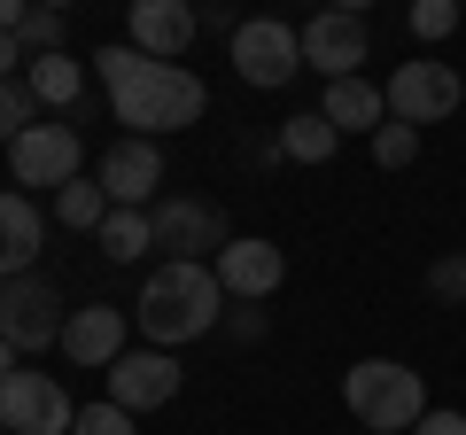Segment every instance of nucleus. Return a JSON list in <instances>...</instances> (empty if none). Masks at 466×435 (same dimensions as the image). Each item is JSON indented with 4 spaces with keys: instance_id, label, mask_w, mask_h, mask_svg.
Returning a JSON list of instances; mask_svg holds the SVG:
<instances>
[{
    "instance_id": "1",
    "label": "nucleus",
    "mask_w": 466,
    "mask_h": 435,
    "mask_svg": "<svg viewBox=\"0 0 466 435\" xmlns=\"http://www.w3.org/2000/svg\"><path fill=\"white\" fill-rule=\"evenodd\" d=\"M226 288H218L210 265H195V257H164V265L140 280V335L156 342V350H179V342H202L226 319Z\"/></svg>"
},
{
    "instance_id": "2",
    "label": "nucleus",
    "mask_w": 466,
    "mask_h": 435,
    "mask_svg": "<svg viewBox=\"0 0 466 435\" xmlns=\"http://www.w3.org/2000/svg\"><path fill=\"white\" fill-rule=\"evenodd\" d=\"M202 109H210V86L195 78L187 63H140L133 78L109 94V117L125 125L133 140H164V133H187V125H202Z\"/></svg>"
},
{
    "instance_id": "3",
    "label": "nucleus",
    "mask_w": 466,
    "mask_h": 435,
    "mask_svg": "<svg viewBox=\"0 0 466 435\" xmlns=\"http://www.w3.org/2000/svg\"><path fill=\"white\" fill-rule=\"evenodd\" d=\"M342 404L358 428L373 435H412L420 412H428V381H420L404 358H358V366L342 373Z\"/></svg>"
},
{
    "instance_id": "4",
    "label": "nucleus",
    "mask_w": 466,
    "mask_h": 435,
    "mask_svg": "<svg viewBox=\"0 0 466 435\" xmlns=\"http://www.w3.org/2000/svg\"><path fill=\"white\" fill-rule=\"evenodd\" d=\"M233 78L241 86H288L303 70V24H288V16H241L233 24Z\"/></svg>"
},
{
    "instance_id": "5",
    "label": "nucleus",
    "mask_w": 466,
    "mask_h": 435,
    "mask_svg": "<svg viewBox=\"0 0 466 435\" xmlns=\"http://www.w3.org/2000/svg\"><path fill=\"white\" fill-rule=\"evenodd\" d=\"M63 288L39 280V272H16L0 280V342H16V358L32 350H63Z\"/></svg>"
},
{
    "instance_id": "6",
    "label": "nucleus",
    "mask_w": 466,
    "mask_h": 435,
    "mask_svg": "<svg viewBox=\"0 0 466 435\" xmlns=\"http://www.w3.org/2000/svg\"><path fill=\"white\" fill-rule=\"evenodd\" d=\"M148 226H156V249H164V257H195V265L233 241L226 202H202V195H156L148 202Z\"/></svg>"
},
{
    "instance_id": "7",
    "label": "nucleus",
    "mask_w": 466,
    "mask_h": 435,
    "mask_svg": "<svg viewBox=\"0 0 466 435\" xmlns=\"http://www.w3.org/2000/svg\"><path fill=\"white\" fill-rule=\"evenodd\" d=\"M459 101H466V78L451 63H435V55L389 70V117H404V125H443V117H459Z\"/></svg>"
},
{
    "instance_id": "8",
    "label": "nucleus",
    "mask_w": 466,
    "mask_h": 435,
    "mask_svg": "<svg viewBox=\"0 0 466 435\" xmlns=\"http://www.w3.org/2000/svg\"><path fill=\"white\" fill-rule=\"evenodd\" d=\"M70 420H78V404L55 373H8L0 381V428L8 435H70Z\"/></svg>"
},
{
    "instance_id": "9",
    "label": "nucleus",
    "mask_w": 466,
    "mask_h": 435,
    "mask_svg": "<svg viewBox=\"0 0 466 435\" xmlns=\"http://www.w3.org/2000/svg\"><path fill=\"white\" fill-rule=\"evenodd\" d=\"M8 171H16V187H70L78 179V117L70 125H24L16 140H8Z\"/></svg>"
},
{
    "instance_id": "10",
    "label": "nucleus",
    "mask_w": 466,
    "mask_h": 435,
    "mask_svg": "<svg viewBox=\"0 0 466 435\" xmlns=\"http://www.w3.org/2000/svg\"><path fill=\"white\" fill-rule=\"evenodd\" d=\"M210 272H218V288H226L233 303H265V296H280V280H288V249L265 241V234H233L226 249L210 257Z\"/></svg>"
},
{
    "instance_id": "11",
    "label": "nucleus",
    "mask_w": 466,
    "mask_h": 435,
    "mask_svg": "<svg viewBox=\"0 0 466 435\" xmlns=\"http://www.w3.org/2000/svg\"><path fill=\"white\" fill-rule=\"evenodd\" d=\"M179 389H187V366L171 350H156V342L148 350H125L109 366V404H125V412H164Z\"/></svg>"
},
{
    "instance_id": "12",
    "label": "nucleus",
    "mask_w": 466,
    "mask_h": 435,
    "mask_svg": "<svg viewBox=\"0 0 466 435\" xmlns=\"http://www.w3.org/2000/svg\"><path fill=\"white\" fill-rule=\"evenodd\" d=\"M125 335H133V311H125V303H78V311L63 319V358L70 366H101L109 373L116 358L133 350Z\"/></svg>"
},
{
    "instance_id": "13",
    "label": "nucleus",
    "mask_w": 466,
    "mask_h": 435,
    "mask_svg": "<svg viewBox=\"0 0 466 435\" xmlns=\"http://www.w3.org/2000/svg\"><path fill=\"white\" fill-rule=\"evenodd\" d=\"M195 32H202L195 0H133V8H125V39H133L140 55H156V63H179V55L195 47Z\"/></svg>"
},
{
    "instance_id": "14",
    "label": "nucleus",
    "mask_w": 466,
    "mask_h": 435,
    "mask_svg": "<svg viewBox=\"0 0 466 435\" xmlns=\"http://www.w3.org/2000/svg\"><path fill=\"white\" fill-rule=\"evenodd\" d=\"M366 55H373L366 16L319 8V16L303 24V70H319V78H358V63H366Z\"/></svg>"
},
{
    "instance_id": "15",
    "label": "nucleus",
    "mask_w": 466,
    "mask_h": 435,
    "mask_svg": "<svg viewBox=\"0 0 466 435\" xmlns=\"http://www.w3.org/2000/svg\"><path fill=\"white\" fill-rule=\"evenodd\" d=\"M94 179L109 187V202H125V210H148L156 187H164V148H156V140H133V133H125L109 156H101Z\"/></svg>"
},
{
    "instance_id": "16",
    "label": "nucleus",
    "mask_w": 466,
    "mask_h": 435,
    "mask_svg": "<svg viewBox=\"0 0 466 435\" xmlns=\"http://www.w3.org/2000/svg\"><path fill=\"white\" fill-rule=\"evenodd\" d=\"M39 241H47V218H39V202L24 195V187H0V280L32 272Z\"/></svg>"
},
{
    "instance_id": "17",
    "label": "nucleus",
    "mask_w": 466,
    "mask_h": 435,
    "mask_svg": "<svg viewBox=\"0 0 466 435\" xmlns=\"http://www.w3.org/2000/svg\"><path fill=\"white\" fill-rule=\"evenodd\" d=\"M319 117L334 125V133H381L389 125V94L381 86H366V78H327V101H319Z\"/></svg>"
},
{
    "instance_id": "18",
    "label": "nucleus",
    "mask_w": 466,
    "mask_h": 435,
    "mask_svg": "<svg viewBox=\"0 0 466 435\" xmlns=\"http://www.w3.org/2000/svg\"><path fill=\"white\" fill-rule=\"evenodd\" d=\"M32 94H39V109H78V94H86V63L70 47H55V55H32Z\"/></svg>"
},
{
    "instance_id": "19",
    "label": "nucleus",
    "mask_w": 466,
    "mask_h": 435,
    "mask_svg": "<svg viewBox=\"0 0 466 435\" xmlns=\"http://www.w3.org/2000/svg\"><path fill=\"white\" fill-rule=\"evenodd\" d=\"M94 249L109 257V265H140V257L156 249V226H148V210H125V202H116V210L101 218V234H94Z\"/></svg>"
},
{
    "instance_id": "20",
    "label": "nucleus",
    "mask_w": 466,
    "mask_h": 435,
    "mask_svg": "<svg viewBox=\"0 0 466 435\" xmlns=\"http://www.w3.org/2000/svg\"><path fill=\"white\" fill-rule=\"evenodd\" d=\"M334 148H342V133H334L319 109H296V117L280 125V156L288 164H334Z\"/></svg>"
},
{
    "instance_id": "21",
    "label": "nucleus",
    "mask_w": 466,
    "mask_h": 435,
    "mask_svg": "<svg viewBox=\"0 0 466 435\" xmlns=\"http://www.w3.org/2000/svg\"><path fill=\"white\" fill-rule=\"evenodd\" d=\"M116 202H109V187L101 179H70V187H55V218H63L70 234H101V218H109Z\"/></svg>"
},
{
    "instance_id": "22",
    "label": "nucleus",
    "mask_w": 466,
    "mask_h": 435,
    "mask_svg": "<svg viewBox=\"0 0 466 435\" xmlns=\"http://www.w3.org/2000/svg\"><path fill=\"white\" fill-rule=\"evenodd\" d=\"M24 125H39V94H32V78H0V140H16Z\"/></svg>"
},
{
    "instance_id": "23",
    "label": "nucleus",
    "mask_w": 466,
    "mask_h": 435,
    "mask_svg": "<svg viewBox=\"0 0 466 435\" xmlns=\"http://www.w3.org/2000/svg\"><path fill=\"white\" fill-rule=\"evenodd\" d=\"M412 156H420V125L389 117L381 133H373V164H381V171H404V164H412Z\"/></svg>"
},
{
    "instance_id": "24",
    "label": "nucleus",
    "mask_w": 466,
    "mask_h": 435,
    "mask_svg": "<svg viewBox=\"0 0 466 435\" xmlns=\"http://www.w3.org/2000/svg\"><path fill=\"white\" fill-rule=\"evenodd\" d=\"M86 63H94V78H101V86H109V94H116V86L133 78V70L148 63V55H140L133 39H109V47H94V55H86Z\"/></svg>"
},
{
    "instance_id": "25",
    "label": "nucleus",
    "mask_w": 466,
    "mask_h": 435,
    "mask_svg": "<svg viewBox=\"0 0 466 435\" xmlns=\"http://www.w3.org/2000/svg\"><path fill=\"white\" fill-rule=\"evenodd\" d=\"M70 435H140V412H125V404H86L78 420H70Z\"/></svg>"
},
{
    "instance_id": "26",
    "label": "nucleus",
    "mask_w": 466,
    "mask_h": 435,
    "mask_svg": "<svg viewBox=\"0 0 466 435\" xmlns=\"http://www.w3.org/2000/svg\"><path fill=\"white\" fill-rule=\"evenodd\" d=\"M459 8H466V0H412V39H428V47L451 39V32H459Z\"/></svg>"
},
{
    "instance_id": "27",
    "label": "nucleus",
    "mask_w": 466,
    "mask_h": 435,
    "mask_svg": "<svg viewBox=\"0 0 466 435\" xmlns=\"http://www.w3.org/2000/svg\"><path fill=\"white\" fill-rule=\"evenodd\" d=\"M16 39L32 55H55V47H63V8H32V16L16 24Z\"/></svg>"
},
{
    "instance_id": "28",
    "label": "nucleus",
    "mask_w": 466,
    "mask_h": 435,
    "mask_svg": "<svg viewBox=\"0 0 466 435\" xmlns=\"http://www.w3.org/2000/svg\"><path fill=\"white\" fill-rule=\"evenodd\" d=\"M428 296L435 303H466V257H435L428 265Z\"/></svg>"
},
{
    "instance_id": "29",
    "label": "nucleus",
    "mask_w": 466,
    "mask_h": 435,
    "mask_svg": "<svg viewBox=\"0 0 466 435\" xmlns=\"http://www.w3.org/2000/svg\"><path fill=\"white\" fill-rule=\"evenodd\" d=\"M265 327H272V319H265V303H241V311L226 319V335H233V342H265Z\"/></svg>"
},
{
    "instance_id": "30",
    "label": "nucleus",
    "mask_w": 466,
    "mask_h": 435,
    "mask_svg": "<svg viewBox=\"0 0 466 435\" xmlns=\"http://www.w3.org/2000/svg\"><path fill=\"white\" fill-rule=\"evenodd\" d=\"M412 435H466V412H459V404H451V412H435V404H428Z\"/></svg>"
},
{
    "instance_id": "31",
    "label": "nucleus",
    "mask_w": 466,
    "mask_h": 435,
    "mask_svg": "<svg viewBox=\"0 0 466 435\" xmlns=\"http://www.w3.org/2000/svg\"><path fill=\"white\" fill-rule=\"evenodd\" d=\"M16 63H32V47H24V39L16 32H0V78H24V70Z\"/></svg>"
},
{
    "instance_id": "32",
    "label": "nucleus",
    "mask_w": 466,
    "mask_h": 435,
    "mask_svg": "<svg viewBox=\"0 0 466 435\" xmlns=\"http://www.w3.org/2000/svg\"><path fill=\"white\" fill-rule=\"evenodd\" d=\"M24 16H32V0H0V32H16Z\"/></svg>"
},
{
    "instance_id": "33",
    "label": "nucleus",
    "mask_w": 466,
    "mask_h": 435,
    "mask_svg": "<svg viewBox=\"0 0 466 435\" xmlns=\"http://www.w3.org/2000/svg\"><path fill=\"white\" fill-rule=\"evenodd\" d=\"M319 8H342V16H366L373 0H319Z\"/></svg>"
},
{
    "instance_id": "34",
    "label": "nucleus",
    "mask_w": 466,
    "mask_h": 435,
    "mask_svg": "<svg viewBox=\"0 0 466 435\" xmlns=\"http://www.w3.org/2000/svg\"><path fill=\"white\" fill-rule=\"evenodd\" d=\"M8 373H16V342H0V381H8Z\"/></svg>"
},
{
    "instance_id": "35",
    "label": "nucleus",
    "mask_w": 466,
    "mask_h": 435,
    "mask_svg": "<svg viewBox=\"0 0 466 435\" xmlns=\"http://www.w3.org/2000/svg\"><path fill=\"white\" fill-rule=\"evenodd\" d=\"M32 8H63V16H70V8H78V0H32Z\"/></svg>"
},
{
    "instance_id": "36",
    "label": "nucleus",
    "mask_w": 466,
    "mask_h": 435,
    "mask_svg": "<svg viewBox=\"0 0 466 435\" xmlns=\"http://www.w3.org/2000/svg\"><path fill=\"white\" fill-rule=\"evenodd\" d=\"M0 435H8V428H0Z\"/></svg>"
}]
</instances>
